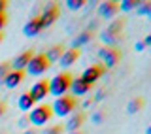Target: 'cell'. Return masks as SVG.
<instances>
[{
	"mask_svg": "<svg viewBox=\"0 0 151 134\" xmlns=\"http://www.w3.org/2000/svg\"><path fill=\"white\" fill-rule=\"evenodd\" d=\"M30 97L34 98V102H40V100H44L47 94H49V79H40L36 81L34 85L30 87Z\"/></svg>",
	"mask_w": 151,
	"mask_h": 134,
	"instance_id": "ba28073f",
	"label": "cell"
},
{
	"mask_svg": "<svg viewBox=\"0 0 151 134\" xmlns=\"http://www.w3.org/2000/svg\"><path fill=\"white\" fill-rule=\"evenodd\" d=\"M28 125H30V121H28V115H25V117L21 119V121H19V127H23V128H25V130L28 128Z\"/></svg>",
	"mask_w": 151,
	"mask_h": 134,
	"instance_id": "83f0119b",
	"label": "cell"
},
{
	"mask_svg": "<svg viewBox=\"0 0 151 134\" xmlns=\"http://www.w3.org/2000/svg\"><path fill=\"white\" fill-rule=\"evenodd\" d=\"M104 74H106V68H104L102 64H93V66H89V68H85L83 74L79 76V78H81L87 85H91V87H93V85L96 83Z\"/></svg>",
	"mask_w": 151,
	"mask_h": 134,
	"instance_id": "52a82bcc",
	"label": "cell"
},
{
	"mask_svg": "<svg viewBox=\"0 0 151 134\" xmlns=\"http://www.w3.org/2000/svg\"><path fill=\"white\" fill-rule=\"evenodd\" d=\"M78 59H79V49H64V53L60 55V59H59V64L63 66V68H70L72 64L78 63Z\"/></svg>",
	"mask_w": 151,
	"mask_h": 134,
	"instance_id": "8fae6325",
	"label": "cell"
},
{
	"mask_svg": "<svg viewBox=\"0 0 151 134\" xmlns=\"http://www.w3.org/2000/svg\"><path fill=\"white\" fill-rule=\"evenodd\" d=\"M34 55H36V53H34L32 49H25L23 53H19L9 64H12V68H13V70H21V72H23V70L27 68V64L30 63V59H32Z\"/></svg>",
	"mask_w": 151,
	"mask_h": 134,
	"instance_id": "30bf717a",
	"label": "cell"
},
{
	"mask_svg": "<svg viewBox=\"0 0 151 134\" xmlns=\"http://www.w3.org/2000/svg\"><path fill=\"white\" fill-rule=\"evenodd\" d=\"M70 91H72V97H83L91 91V85H87L81 78H72V85H70Z\"/></svg>",
	"mask_w": 151,
	"mask_h": 134,
	"instance_id": "7c38bea8",
	"label": "cell"
},
{
	"mask_svg": "<svg viewBox=\"0 0 151 134\" xmlns=\"http://www.w3.org/2000/svg\"><path fill=\"white\" fill-rule=\"evenodd\" d=\"M6 8H8V2L6 0H0V13H6Z\"/></svg>",
	"mask_w": 151,
	"mask_h": 134,
	"instance_id": "4dcf8cb0",
	"label": "cell"
},
{
	"mask_svg": "<svg viewBox=\"0 0 151 134\" xmlns=\"http://www.w3.org/2000/svg\"><path fill=\"white\" fill-rule=\"evenodd\" d=\"M17 104H19V110H21V112H30V110L36 106L34 98L30 97V93H28V91H27V93H23L21 97H19Z\"/></svg>",
	"mask_w": 151,
	"mask_h": 134,
	"instance_id": "e0dca14e",
	"label": "cell"
},
{
	"mask_svg": "<svg viewBox=\"0 0 151 134\" xmlns=\"http://www.w3.org/2000/svg\"><path fill=\"white\" fill-rule=\"evenodd\" d=\"M2 42H4V34L0 32V45H2Z\"/></svg>",
	"mask_w": 151,
	"mask_h": 134,
	"instance_id": "e575fe53",
	"label": "cell"
},
{
	"mask_svg": "<svg viewBox=\"0 0 151 134\" xmlns=\"http://www.w3.org/2000/svg\"><path fill=\"white\" fill-rule=\"evenodd\" d=\"M6 110H8V104L4 102V100H0V117L6 115Z\"/></svg>",
	"mask_w": 151,
	"mask_h": 134,
	"instance_id": "f546056e",
	"label": "cell"
},
{
	"mask_svg": "<svg viewBox=\"0 0 151 134\" xmlns=\"http://www.w3.org/2000/svg\"><path fill=\"white\" fill-rule=\"evenodd\" d=\"M119 13V2H113V0H106V2H100L98 6V15L104 19H111Z\"/></svg>",
	"mask_w": 151,
	"mask_h": 134,
	"instance_id": "9c48e42d",
	"label": "cell"
},
{
	"mask_svg": "<svg viewBox=\"0 0 151 134\" xmlns=\"http://www.w3.org/2000/svg\"><path fill=\"white\" fill-rule=\"evenodd\" d=\"M23 134H36V130H32V128H30V127H28V128H27V130H25V132H23Z\"/></svg>",
	"mask_w": 151,
	"mask_h": 134,
	"instance_id": "836d02e7",
	"label": "cell"
},
{
	"mask_svg": "<svg viewBox=\"0 0 151 134\" xmlns=\"http://www.w3.org/2000/svg\"><path fill=\"white\" fill-rule=\"evenodd\" d=\"M59 15H60L59 4H49V6H45L44 9H42V13L38 15V19H40V25H42V30H44V28H49L57 21V19H59Z\"/></svg>",
	"mask_w": 151,
	"mask_h": 134,
	"instance_id": "277c9868",
	"label": "cell"
},
{
	"mask_svg": "<svg viewBox=\"0 0 151 134\" xmlns=\"http://www.w3.org/2000/svg\"><path fill=\"white\" fill-rule=\"evenodd\" d=\"M140 0H123L119 4V12H132V9H138L140 6Z\"/></svg>",
	"mask_w": 151,
	"mask_h": 134,
	"instance_id": "ffe728a7",
	"label": "cell"
},
{
	"mask_svg": "<svg viewBox=\"0 0 151 134\" xmlns=\"http://www.w3.org/2000/svg\"><path fill=\"white\" fill-rule=\"evenodd\" d=\"M142 44H144L145 47H149V45H151V34H147V36H145V38H144V42H142Z\"/></svg>",
	"mask_w": 151,
	"mask_h": 134,
	"instance_id": "1f68e13d",
	"label": "cell"
},
{
	"mask_svg": "<svg viewBox=\"0 0 151 134\" xmlns=\"http://www.w3.org/2000/svg\"><path fill=\"white\" fill-rule=\"evenodd\" d=\"M25 79V72H21V70H12L9 74L4 78L2 83L6 85L8 89H15L17 85H21V81Z\"/></svg>",
	"mask_w": 151,
	"mask_h": 134,
	"instance_id": "4fadbf2b",
	"label": "cell"
},
{
	"mask_svg": "<svg viewBox=\"0 0 151 134\" xmlns=\"http://www.w3.org/2000/svg\"><path fill=\"white\" fill-rule=\"evenodd\" d=\"M93 40V34L91 32H87V30H83V32H79L78 36L72 40V49H79L81 45H85V44H89V42Z\"/></svg>",
	"mask_w": 151,
	"mask_h": 134,
	"instance_id": "d6986e66",
	"label": "cell"
},
{
	"mask_svg": "<svg viewBox=\"0 0 151 134\" xmlns=\"http://www.w3.org/2000/svg\"><path fill=\"white\" fill-rule=\"evenodd\" d=\"M125 25H127L125 19H115V21H111L110 25H108V28H106L104 32H108V34L119 38V36H121V32H123V28H125Z\"/></svg>",
	"mask_w": 151,
	"mask_h": 134,
	"instance_id": "ac0fdd59",
	"label": "cell"
},
{
	"mask_svg": "<svg viewBox=\"0 0 151 134\" xmlns=\"http://www.w3.org/2000/svg\"><path fill=\"white\" fill-rule=\"evenodd\" d=\"M134 49H136V51H144V49H145V45H144V44H142V42H136V45H134Z\"/></svg>",
	"mask_w": 151,
	"mask_h": 134,
	"instance_id": "d6a6232c",
	"label": "cell"
},
{
	"mask_svg": "<svg viewBox=\"0 0 151 134\" xmlns=\"http://www.w3.org/2000/svg\"><path fill=\"white\" fill-rule=\"evenodd\" d=\"M104 119H106V115H104L102 112H96V113H93L91 121H93V123H96V125H100V123H104Z\"/></svg>",
	"mask_w": 151,
	"mask_h": 134,
	"instance_id": "484cf974",
	"label": "cell"
},
{
	"mask_svg": "<svg viewBox=\"0 0 151 134\" xmlns=\"http://www.w3.org/2000/svg\"><path fill=\"white\" fill-rule=\"evenodd\" d=\"M83 123H85V113L78 112L76 115H70V119H68V123H66L64 128L68 132H76V130H79V128H81Z\"/></svg>",
	"mask_w": 151,
	"mask_h": 134,
	"instance_id": "9a60e30c",
	"label": "cell"
},
{
	"mask_svg": "<svg viewBox=\"0 0 151 134\" xmlns=\"http://www.w3.org/2000/svg\"><path fill=\"white\" fill-rule=\"evenodd\" d=\"M12 72V64L8 63V61H4V63H0V83L4 81V78Z\"/></svg>",
	"mask_w": 151,
	"mask_h": 134,
	"instance_id": "cb8c5ba5",
	"label": "cell"
},
{
	"mask_svg": "<svg viewBox=\"0 0 151 134\" xmlns=\"http://www.w3.org/2000/svg\"><path fill=\"white\" fill-rule=\"evenodd\" d=\"M53 117V110H51L49 104H38L30 110V115H28V121L34 127H44L51 121Z\"/></svg>",
	"mask_w": 151,
	"mask_h": 134,
	"instance_id": "3957f363",
	"label": "cell"
},
{
	"mask_svg": "<svg viewBox=\"0 0 151 134\" xmlns=\"http://www.w3.org/2000/svg\"><path fill=\"white\" fill-rule=\"evenodd\" d=\"M64 127L63 125H51V127H45V130L42 134H63Z\"/></svg>",
	"mask_w": 151,
	"mask_h": 134,
	"instance_id": "d4e9b609",
	"label": "cell"
},
{
	"mask_svg": "<svg viewBox=\"0 0 151 134\" xmlns=\"http://www.w3.org/2000/svg\"><path fill=\"white\" fill-rule=\"evenodd\" d=\"M136 13L138 15H149L151 17V2H142L138 9H136Z\"/></svg>",
	"mask_w": 151,
	"mask_h": 134,
	"instance_id": "603a6c76",
	"label": "cell"
},
{
	"mask_svg": "<svg viewBox=\"0 0 151 134\" xmlns=\"http://www.w3.org/2000/svg\"><path fill=\"white\" fill-rule=\"evenodd\" d=\"M49 63H47V59H45V53H38L34 55L30 59V63L27 64V68H28V74L30 76H42V74H45L47 70H49Z\"/></svg>",
	"mask_w": 151,
	"mask_h": 134,
	"instance_id": "5b68a950",
	"label": "cell"
},
{
	"mask_svg": "<svg viewBox=\"0 0 151 134\" xmlns=\"http://www.w3.org/2000/svg\"><path fill=\"white\" fill-rule=\"evenodd\" d=\"M64 53V45L63 44H55V45H51L49 49H47V53H45V59H47V63H59V59H60V55Z\"/></svg>",
	"mask_w": 151,
	"mask_h": 134,
	"instance_id": "2e32d148",
	"label": "cell"
},
{
	"mask_svg": "<svg viewBox=\"0 0 151 134\" xmlns=\"http://www.w3.org/2000/svg\"><path fill=\"white\" fill-rule=\"evenodd\" d=\"M70 85H72V76L68 72H60L53 79H49V94H53L55 98L63 97V94H68Z\"/></svg>",
	"mask_w": 151,
	"mask_h": 134,
	"instance_id": "7a4b0ae2",
	"label": "cell"
},
{
	"mask_svg": "<svg viewBox=\"0 0 151 134\" xmlns=\"http://www.w3.org/2000/svg\"><path fill=\"white\" fill-rule=\"evenodd\" d=\"M78 106H79V100L76 97H72V94H63V97H59L53 102L51 110H53V115L66 117V115H70V113H74Z\"/></svg>",
	"mask_w": 151,
	"mask_h": 134,
	"instance_id": "6da1fadb",
	"label": "cell"
},
{
	"mask_svg": "<svg viewBox=\"0 0 151 134\" xmlns=\"http://www.w3.org/2000/svg\"><path fill=\"white\" fill-rule=\"evenodd\" d=\"M0 134H4V132H0Z\"/></svg>",
	"mask_w": 151,
	"mask_h": 134,
	"instance_id": "8d00e7d4",
	"label": "cell"
},
{
	"mask_svg": "<svg viewBox=\"0 0 151 134\" xmlns=\"http://www.w3.org/2000/svg\"><path fill=\"white\" fill-rule=\"evenodd\" d=\"M6 23H8V17H6V13H0V32H2V28L6 27Z\"/></svg>",
	"mask_w": 151,
	"mask_h": 134,
	"instance_id": "f1b7e54d",
	"label": "cell"
},
{
	"mask_svg": "<svg viewBox=\"0 0 151 134\" xmlns=\"http://www.w3.org/2000/svg\"><path fill=\"white\" fill-rule=\"evenodd\" d=\"M70 134H83V132H79V130H76V132H70Z\"/></svg>",
	"mask_w": 151,
	"mask_h": 134,
	"instance_id": "d590c367",
	"label": "cell"
},
{
	"mask_svg": "<svg viewBox=\"0 0 151 134\" xmlns=\"http://www.w3.org/2000/svg\"><path fill=\"white\" fill-rule=\"evenodd\" d=\"M42 32V25H40V19L36 17H32V19H28L27 21V25L23 27V34L28 36V38H32V36H38Z\"/></svg>",
	"mask_w": 151,
	"mask_h": 134,
	"instance_id": "5bb4252c",
	"label": "cell"
},
{
	"mask_svg": "<svg viewBox=\"0 0 151 134\" xmlns=\"http://www.w3.org/2000/svg\"><path fill=\"white\" fill-rule=\"evenodd\" d=\"M98 57L102 59L104 68H113L121 61V51H117L115 47H100L98 49Z\"/></svg>",
	"mask_w": 151,
	"mask_h": 134,
	"instance_id": "8992f818",
	"label": "cell"
},
{
	"mask_svg": "<svg viewBox=\"0 0 151 134\" xmlns=\"http://www.w3.org/2000/svg\"><path fill=\"white\" fill-rule=\"evenodd\" d=\"M142 108H144V98L138 97V98H132V100H130V102H129V108H127V110H129V113H138Z\"/></svg>",
	"mask_w": 151,
	"mask_h": 134,
	"instance_id": "44dd1931",
	"label": "cell"
},
{
	"mask_svg": "<svg viewBox=\"0 0 151 134\" xmlns=\"http://www.w3.org/2000/svg\"><path fill=\"white\" fill-rule=\"evenodd\" d=\"M106 93H108V91H106V87H102V89L98 91L96 94H94V98H93V100H94V102H100V100H102L104 97H106Z\"/></svg>",
	"mask_w": 151,
	"mask_h": 134,
	"instance_id": "4316f807",
	"label": "cell"
},
{
	"mask_svg": "<svg viewBox=\"0 0 151 134\" xmlns=\"http://www.w3.org/2000/svg\"><path fill=\"white\" fill-rule=\"evenodd\" d=\"M85 6V0H66V8L72 9V12H78Z\"/></svg>",
	"mask_w": 151,
	"mask_h": 134,
	"instance_id": "7402d4cb",
	"label": "cell"
}]
</instances>
